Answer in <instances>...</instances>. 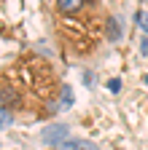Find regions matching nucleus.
<instances>
[{"instance_id":"1","label":"nucleus","mask_w":148,"mask_h":150,"mask_svg":"<svg viewBox=\"0 0 148 150\" xmlns=\"http://www.w3.org/2000/svg\"><path fill=\"white\" fill-rule=\"evenodd\" d=\"M59 19V38L65 40L67 51L73 56H89L100 46V40L105 38L108 40V19L110 13L102 8L100 0H89L84 8H78L76 13H67V16H57Z\"/></svg>"},{"instance_id":"2","label":"nucleus","mask_w":148,"mask_h":150,"mask_svg":"<svg viewBox=\"0 0 148 150\" xmlns=\"http://www.w3.org/2000/svg\"><path fill=\"white\" fill-rule=\"evenodd\" d=\"M67 137V126L62 123V126H49L46 131H43V134H41V139L46 142V145H62V139Z\"/></svg>"},{"instance_id":"3","label":"nucleus","mask_w":148,"mask_h":150,"mask_svg":"<svg viewBox=\"0 0 148 150\" xmlns=\"http://www.w3.org/2000/svg\"><path fill=\"white\" fill-rule=\"evenodd\" d=\"M108 86H110V91H113V94H116V91H119V86H121V83H119V81H110V83H108Z\"/></svg>"},{"instance_id":"4","label":"nucleus","mask_w":148,"mask_h":150,"mask_svg":"<svg viewBox=\"0 0 148 150\" xmlns=\"http://www.w3.org/2000/svg\"><path fill=\"white\" fill-rule=\"evenodd\" d=\"M143 3H148V0H143Z\"/></svg>"}]
</instances>
